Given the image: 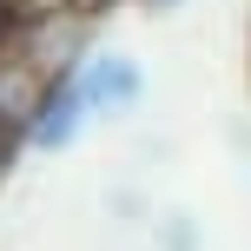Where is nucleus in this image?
Masks as SVG:
<instances>
[{
    "mask_svg": "<svg viewBox=\"0 0 251 251\" xmlns=\"http://www.w3.org/2000/svg\"><path fill=\"white\" fill-rule=\"evenodd\" d=\"M86 126H93V106L79 93V66H66V73H47L33 86V100L20 113V146L26 152H66Z\"/></svg>",
    "mask_w": 251,
    "mask_h": 251,
    "instance_id": "nucleus-1",
    "label": "nucleus"
},
{
    "mask_svg": "<svg viewBox=\"0 0 251 251\" xmlns=\"http://www.w3.org/2000/svg\"><path fill=\"white\" fill-rule=\"evenodd\" d=\"M79 93H86L93 119H126L146 100V66L132 53H119V47H93L79 60Z\"/></svg>",
    "mask_w": 251,
    "mask_h": 251,
    "instance_id": "nucleus-2",
    "label": "nucleus"
},
{
    "mask_svg": "<svg viewBox=\"0 0 251 251\" xmlns=\"http://www.w3.org/2000/svg\"><path fill=\"white\" fill-rule=\"evenodd\" d=\"M33 86L40 79L26 73L20 60H0V139H20V113H26V100H33Z\"/></svg>",
    "mask_w": 251,
    "mask_h": 251,
    "instance_id": "nucleus-3",
    "label": "nucleus"
},
{
    "mask_svg": "<svg viewBox=\"0 0 251 251\" xmlns=\"http://www.w3.org/2000/svg\"><path fill=\"white\" fill-rule=\"evenodd\" d=\"M26 20H33V7H26V0H0V60H13V47H20Z\"/></svg>",
    "mask_w": 251,
    "mask_h": 251,
    "instance_id": "nucleus-4",
    "label": "nucleus"
},
{
    "mask_svg": "<svg viewBox=\"0 0 251 251\" xmlns=\"http://www.w3.org/2000/svg\"><path fill=\"white\" fill-rule=\"evenodd\" d=\"M165 245L172 251H199V225L192 218H165Z\"/></svg>",
    "mask_w": 251,
    "mask_h": 251,
    "instance_id": "nucleus-5",
    "label": "nucleus"
},
{
    "mask_svg": "<svg viewBox=\"0 0 251 251\" xmlns=\"http://www.w3.org/2000/svg\"><path fill=\"white\" fill-rule=\"evenodd\" d=\"M139 7H146V13H172L178 0H139Z\"/></svg>",
    "mask_w": 251,
    "mask_h": 251,
    "instance_id": "nucleus-6",
    "label": "nucleus"
},
{
    "mask_svg": "<svg viewBox=\"0 0 251 251\" xmlns=\"http://www.w3.org/2000/svg\"><path fill=\"white\" fill-rule=\"evenodd\" d=\"M93 7H100V0H93Z\"/></svg>",
    "mask_w": 251,
    "mask_h": 251,
    "instance_id": "nucleus-7",
    "label": "nucleus"
}]
</instances>
